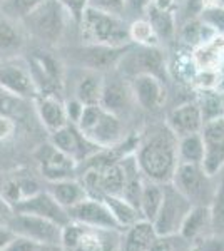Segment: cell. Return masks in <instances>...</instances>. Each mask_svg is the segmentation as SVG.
<instances>
[{"label": "cell", "mask_w": 224, "mask_h": 251, "mask_svg": "<svg viewBox=\"0 0 224 251\" xmlns=\"http://www.w3.org/2000/svg\"><path fill=\"white\" fill-rule=\"evenodd\" d=\"M89 5L96 7L100 10L114 12V14L122 15V9H124V0H89Z\"/></svg>", "instance_id": "obj_41"}, {"label": "cell", "mask_w": 224, "mask_h": 251, "mask_svg": "<svg viewBox=\"0 0 224 251\" xmlns=\"http://www.w3.org/2000/svg\"><path fill=\"white\" fill-rule=\"evenodd\" d=\"M12 214H14L12 204L0 194V225H7V221L10 220Z\"/></svg>", "instance_id": "obj_45"}, {"label": "cell", "mask_w": 224, "mask_h": 251, "mask_svg": "<svg viewBox=\"0 0 224 251\" xmlns=\"http://www.w3.org/2000/svg\"><path fill=\"white\" fill-rule=\"evenodd\" d=\"M199 109H201L204 123L224 116V96L216 91V89L204 91V96H202L201 102H199Z\"/></svg>", "instance_id": "obj_34"}, {"label": "cell", "mask_w": 224, "mask_h": 251, "mask_svg": "<svg viewBox=\"0 0 224 251\" xmlns=\"http://www.w3.org/2000/svg\"><path fill=\"white\" fill-rule=\"evenodd\" d=\"M134 102L136 100H134L131 82L124 77V74H121L117 69L104 74L99 99L100 107L122 119V116L127 114Z\"/></svg>", "instance_id": "obj_11"}, {"label": "cell", "mask_w": 224, "mask_h": 251, "mask_svg": "<svg viewBox=\"0 0 224 251\" xmlns=\"http://www.w3.org/2000/svg\"><path fill=\"white\" fill-rule=\"evenodd\" d=\"M121 168H122V193L121 196L125 201H129L136 208H139V200H141V191L142 184H144L146 177L142 176L139 166H137L136 156L134 152L125 154L119 159Z\"/></svg>", "instance_id": "obj_23"}, {"label": "cell", "mask_w": 224, "mask_h": 251, "mask_svg": "<svg viewBox=\"0 0 224 251\" xmlns=\"http://www.w3.org/2000/svg\"><path fill=\"white\" fill-rule=\"evenodd\" d=\"M193 208L191 201L174 188L173 183H164V196L161 208L152 221L154 231L159 238H171L179 234L182 221Z\"/></svg>", "instance_id": "obj_8"}, {"label": "cell", "mask_w": 224, "mask_h": 251, "mask_svg": "<svg viewBox=\"0 0 224 251\" xmlns=\"http://www.w3.org/2000/svg\"><path fill=\"white\" fill-rule=\"evenodd\" d=\"M129 39L134 46H159V39L152 25L146 17L134 19L129 22Z\"/></svg>", "instance_id": "obj_33"}, {"label": "cell", "mask_w": 224, "mask_h": 251, "mask_svg": "<svg viewBox=\"0 0 224 251\" xmlns=\"http://www.w3.org/2000/svg\"><path fill=\"white\" fill-rule=\"evenodd\" d=\"M15 213H27L34 214V216H40L44 220H49L59 226H66L71 218L66 208H62L47 189H40V191L30 194V196L20 200L19 203L14 204Z\"/></svg>", "instance_id": "obj_16"}, {"label": "cell", "mask_w": 224, "mask_h": 251, "mask_svg": "<svg viewBox=\"0 0 224 251\" xmlns=\"http://www.w3.org/2000/svg\"><path fill=\"white\" fill-rule=\"evenodd\" d=\"M202 156H204V146H202L201 132L179 137L177 139V159H179V163L201 164Z\"/></svg>", "instance_id": "obj_32"}, {"label": "cell", "mask_w": 224, "mask_h": 251, "mask_svg": "<svg viewBox=\"0 0 224 251\" xmlns=\"http://www.w3.org/2000/svg\"><path fill=\"white\" fill-rule=\"evenodd\" d=\"M47 191L50 193V196L57 203L66 209L75 206L89 196L87 189L84 188V184L77 177H67V179L47 183Z\"/></svg>", "instance_id": "obj_25"}, {"label": "cell", "mask_w": 224, "mask_h": 251, "mask_svg": "<svg viewBox=\"0 0 224 251\" xmlns=\"http://www.w3.org/2000/svg\"><path fill=\"white\" fill-rule=\"evenodd\" d=\"M0 91L28 100H34L39 96L37 84L27 60L22 57L0 59Z\"/></svg>", "instance_id": "obj_10"}, {"label": "cell", "mask_w": 224, "mask_h": 251, "mask_svg": "<svg viewBox=\"0 0 224 251\" xmlns=\"http://www.w3.org/2000/svg\"><path fill=\"white\" fill-rule=\"evenodd\" d=\"M49 143L55 146L59 151H62L71 159H74L77 164L84 163V161H87L89 157H92L94 154H97L100 151L99 146H96L92 141H89L79 131V127L72 123H69L64 127L50 132Z\"/></svg>", "instance_id": "obj_13"}, {"label": "cell", "mask_w": 224, "mask_h": 251, "mask_svg": "<svg viewBox=\"0 0 224 251\" xmlns=\"http://www.w3.org/2000/svg\"><path fill=\"white\" fill-rule=\"evenodd\" d=\"M211 228V209L204 204H194L189 209L187 216L182 221L179 229V236L186 241H194L196 238L202 236Z\"/></svg>", "instance_id": "obj_27"}, {"label": "cell", "mask_w": 224, "mask_h": 251, "mask_svg": "<svg viewBox=\"0 0 224 251\" xmlns=\"http://www.w3.org/2000/svg\"><path fill=\"white\" fill-rule=\"evenodd\" d=\"M7 226L17 236L27 238V240L37 243V245H46V243H60V234H62V226L55 223L44 220L40 216L27 213H15L7 221Z\"/></svg>", "instance_id": "obj_12"}, {"label": "cell", "mask_w": 224, "mask_h": 251, "mask_svg": "<svg viewBox=\"0 0 224 251\" xmlns=\"http://www.w3.org/2000/svg\"><path fill=\"white\" fill-rule=\"evenodd\" d=\"M198 19L204 22L209 29H213L216 34L224 35V7L216 5L213 2H207L202 10L199 12Z\"/></svg>", "instance_id": "obj_36"}, {"label": "cell", "mask_w": 224, "mask_h": 251, "mask_svg": "<svg viewBox=\"0 0 224 251\" xmlns=\"http://www.w3.org/2000/svg\"><path fill=\"white\" fill-rule=\"evenodd\" d=\"M42 2L44 0H3L0 5V14L20 22Z\"/></svg>", "instance_id": "obj_35"}, {"label": "cell", "mask_w": 224, "mask_h": 251, "mask_svg": "<svg viewBox=\"0 0 224 251\" xmlns=\"http://www.w3.org/2000/svg\"><path fill=\"white\" fill-rule=\"evenodd\" d=\"M134 100L146 111H157L166 100V87L161 79L154 75L141 74L131 80Z\"/></svg>", "instance_id": "obj_20"}, {"label": "cell", "mask_w": 224, "mask_h": 251, "mask_svg": "<svg viewBox=\"0 0 224 251\" xmlns=\"http://www.w3.org/2000/svg\"><path fill=\"white\" fill-rule=\"evenodd\" d=\"M15 129H17V124H15L14 117L0 114V141H5L14 136Z\"/></svg>", "instance_id": "obj_43"}, {"label": "cell", "mask_w": 224, "mask_h": 251, "mask_svg": "<svg viewBox=\"0 0 224 251\" xmlns=\"http://www.w3.org/2000/svg\"><path fill=\"white\" fill-rule=\"evenodd\" d=\"M17 236L7 225H0V251H3L10 245L12 240Z\"/></svg>", "instance_id": "obj_44"}, {"label": "cell", "mask_w": 224, "mask_h": 251, "mask_svg": "<svg viewBox=\"0 0 224 251\" xmlns=\"http://www.w3.org/2000/svg\"><path fill=\"white\" fill-rule=\"evenodd\" d=\"M207 2H213V3H216V5L224 7V0H207Z\"/></svg>", "instance_id": "obj_49"}, {"label": "cell", "mask_w": 224, "mask_h": 251, "mask_svg": "<svg viewBox=\"0 0 224 251\" xmlns=\"http://www.w3.org/2000/svg\"><path fill=\"white\" fill-rule=\"evenodd\" d=\"M117 71L132 77L141 74L154 75L164 82L168 75V62L161 46H134L132 44L117 66Z\"/></svg>", "instance_id": "obj_9"}, {"label": "cell", "mask_w": 224, "mask_h": 251, "mask_svg": "<svg viewBox=\"0 0 224 251\" xmlns=\"http://www.w3.org/2000/svg\"><path fill=\"white\" fill-rule=\"evenodd\" d=\"M80 40L84 44H99L109 47L131 46L129 20L114 12L100 10L89 5L77 22Z\"/></svg>", "instance_id": "obj_3"}, {"label": "cell", "mask_w": 224, "mask_h": 251, "mask_svg": "<svg viewBox=\"0 0 224 251\" xmlns=\"http://www.w3.org/2000/svg\"><path fill=\"white\" fill-rule=\"evenodd\" d=\"M27 40L28 37L19 20L0 14V59L20 57Z\"/></svg>", "instance_id": "obj_22"}, {"label": "cell", "mask_w": 224, "mask_h": 251, "mask_svg": "<svg viewBox=\"0 0 224 251\" xmlns=\"http://www.w3.org/2000/svg\"><path fill=\"white\" fill-rule=\"evenodd\" d=\"M66 72L71 74V79L64 75V84L71 82V94H69V97H74L79 102H82L84 106L99 104L104 74L89 71V69L71 66H66Z\"/></svg>", "instance_id": "obj_17"}, {"label": "cell", "mask_w": 224, "mask_h": 251, "mask_svg": "<svg viewBox=\"0 0 224 251\" xmlns=\"http://www.w3.org/2000/svg\"><path fill=\"white\" fill-rule=\"evenodd\" d=\"M125 231L127 234L122 240V251H150L159 240L152 223L146 220L137 221Z\"/></svg>", "instance_id": "obj_26"}, {"label": "cell", "mask_w": 224, "mask_h": 251, "mask_svg": "<svg viewBox=\"0 0 224 251\" xmlns=\"http://www.w3.org/2000/svg\"><path fill=\"white\" fill-rule=\"evenodd\" d=\"M211 228L216 233H224V181L218 186L216 194L209 204Z\"/></svg>", "instance_id": "obj_37"}, {"label": "cell", "mask_w": 224, "mask_h": 251, "mask_svg": "<svg viewBox=\"0 0 224 251\" xmlns=\"http://www.w3.org/2000/svg\"><path fill=\"white\" fill-rule=\"evenodd\" d=\"M100 200L104 201L105 206L109 208V211L112 213L114 220L117 221V225L121 226L122 231H125L127 228H131L132 225H136L137 221L142 220V214L139 208H136L129 201H125L122 196H102Z\"/></svg>", "instance_id": "obj_28"}, {"label": "cell", "mask_w": 224, "mask_h": 251, "mask_svg": "<svg viewBox=\"0 0 224 251\" xmlns=\"http://www.w3.org/2000/svg\"><path fill=\"white\" fill-rule=\"evenodd\" d=\"M124 231L69 221L62 226L60 245L66 251H122Z\"/></svg>", "instance_id": "obj_4"}, {"label": "cell", "mask_w": 224, "mask_h": 251, "mask_svg": "<svg viewBox=\"0 0 224 251\" xmlns=\"http://www.w3.org/2000/svg\"><path fill=\"white\" fill-rule=\"evenodd\" d=\"M166 126L171 129L174 136L184 137L189 134H198L201 132L204 121H202L201 109L198 102H184L181 106L174 107L168 114Z\"/></svg>", "instance_id": "obj_19"}, {"label": "cell", "mask_w": 224, "mask_h": 251, "mask_svg": "<svg viewBox=\"0 0 224 251\" xmlns=\"http://www.w3.org/2000/svg\"><path fill=\"white\" fill-rule=\"evenodd\" d=\"M191 243L189 251H224V233H206Z\"/></svg>", "instance_id": "obj_38"}, {"label": "cell", "mask_w": 224, "mask_h": 251, "mask_svg": "<svg viewBox=\"0 0 224 251\" xmlns=\"http://www.w3.org/2000/svg\"><path fill=\"white\" fill-rule=\"evenodd\" d=\"M152 0H124V9H122V17L129 19H141L146 15V10L150 5Z\"/></svg>", "instance_id": "obj_39"}, {"label": "cell", "mask_w": 224, "mask_h": 251, "mask_svg": "<svg viewBox=\"0 0 224 251\" xmlns=\"http://www.w3.org/2000/svg\"><path fill=\"white\" fill-rule=\"evenodd\" d=\"M39 245L27 238H22V236H15L14 240L9 246H7L3 251H37Z\"/></svg>", "instance_id": "obj_42"}, {"label": "cell", "mask_w": 224, "mask_h": 251, "mask_svg": "<svg viewBox=\"0 0 224 251\" xmlns=\"http://www.w3.org/2000/svg\"><path fill=\"white\" fill-rule=\"evenodd\" d=\"M216 91L224 96V64L218 71V86H216Z\"/></svg>", "instance_id": "obj_47"}, {"label": "cell", "mask_w": 224, "mask_h": 251, "mask_svg": "<svg viewBox=\"0 0 224 251\" xmlns=\"http://www.w3.org/2000/svg\"><path fill=\"white\" fill-rule=\"evenodd\" d=\"M71 221L82 223V225L97 226V228H109V229H119L122 231L117 221L114 220L112 213L100 198L87 196L80 203L67 209Z\"/></svg>", "instance_id": "obj_18"}, {"label": "cell", "mask_w": 224, "mask_h": 251, "mask_svg": "<svg viewBox=\"0 0 224 251\" xmlns=\"http://www.w3.org/2000/svg\"><path fill=\"white\" fill-rule=\"evenodd\" d=\"M2 2H3V0H0V5H2Z\"/></svg>", "instance_id": "obj_50"}, {"label": "cell", "mask_w": 224, "mask_h": 251, "mask_svg": "<svg viewBox=\"0 0 224 251\" xmlns=\"http://www.w3.org/2000/svg\"><path fill=\"white\" fill-rule=\"evenodd\" d=\"M144 17L150 22L159 42H161V40H171L177 34V24H176L174 10H162L150 3L148 7V10H146Z\"/></svg>", "instance_id": "obj_29"}, {"label": "cell", "mask_w": 224, "mask_h": 251, "mask_svg": "<svg viewBox=\"0 0 224 251\" xmlns=\"http://www.w3.org/2000/svg\"><path fill=\"white\" fill-rule=\"evenodd\" d=\"M32 102H34L39 121L47 129L49 134L69 124L66 106H64V100L59 96L40 94Z\"/></svg>", "instance_id": "obj_21"}, {"label": "cell", "mask_w": 224, "mask_h": 251, "mask_svg": "<svg viewBox=\"0 0 224 251\" xmlns=\"http://www.w3.org/2000/svg\"><path fill=\"white\" fill-rule=\"evenodd\" d=\"M131 46L109 47V46H99V44L80 42L79 46L67 47L64 50V59L67 62L66 66L89 69V71L99 72V74H107L111 71H116L117 66L121 64L122 57H124V54Z\"/></svg>", "instance_id": "obj_6"}, {"label": "cell", "mask_w": 224, "mask_h": 251, "mask_svg": "<svg viewBox=\"0 0 224 251\" xmlns=\"http://www.w3.org/2000/svg\"><path fill=\"white\" fill-rule=\"evenodd\" d=\"M179 37L184 44H189V46H201V44L207 42L209 39H213L216 35V32L213 29L206 25L204 22H201L198 17L194 19H187L184 22V25L179 29Z\"/></svg>", "instance_id": "obj_31"}, {"label": "cell", "mask_w": 224, "mask_h": 251, "mask_svg": "<svg viewBox=\"0 0 224 251\" xmlns=\"http://www.w3.org/2000/svg\"><path fill=\"white\" fill-rule=\"evenodd\" d=\"M20 24L28 39L42 47H59L66 39L71 24L75 22L59 0H44L20 20Z\"/></svg>", "instance_id": "obj_2"}, {"label": "cell", "mask_w": 224, "mask_h": 251, "mask_svg": "<svg viewBox=\"0 0 224 251\" xmlns=\"http://www.w3.org/2000/svg\"><path fill=\"white\" fill-rule=\"evenodd\" d=\"M35 161L39 164L40 174L47 183L52 181L67 179V177H74L77 174V168L79 164L74 159L64 154L62 151L52 146L50 143L42 144L35 151Z\"/></svg>", "instance_id": "obj_15"}, {"label": "cell", "mask_w": 224, "mask_h": 251, "mask_svg": "<svg viewBox=\"0 0 224 251\" xmlns=\"http://www.w3.org/2000/svg\"><path fill=\"white\" fill-rule=\"evenodd\" d=\"M162 196H164V184L156 183V181L144 179L139 200V211L142 214V220L152 223L154 218L161 208Z\"/></svg>", "instance_id": "obj_30"}, {"label": "cell", "mask_w": 224, "mask_h": 251, "mask_svg": "<svg viewBox=\"0 0 224 251\" xmlns=\"http://www.w3.org/2000/svg\"><path fill=\"white\" fill-rule=\"evenodd\" d=\"M75 126L89 141H92L100 149L116 148L124 139L122 119L107 112L99 104L84 106Z\"/></svg>", "instance_id": "obj_5"}, {"label": "cell", "mask_w": 224, "mask_h": 251, "mask_svg": "<svg viewBox=\"0 0 224 251\" xmlns=\"http://www.w3.org/2000/svg\"><path fill=\"white\" fill-rule=\"evenodd\" d=\"M60 3H62V7L69 12V15H71V19L75 22L80 20V17H82L84 10L89 7V0H59Z\"/></svg>", "instance_id": "obj_40"}, {"label": "cell", "mask_w": 224, "mask_h": 251, "mask_svg": "<svg viewBox=\"0 0 224 251\" xmlns=\"http://www.w3.org/2000/svg\"><path fill=\"white\" fill-rule=\"evenodd\" d=\"M134 156L146 179L161 184L171 183L179 164L177 137L166 124L156 126L137 143Z\"/></svg>", "instance_id": "obj_1"}, {"label": "cell", "mask_w": 224, "mask_h": 251, "mask_svg": "<svg viewBox=\"0 0 224 251\" xmlns=\"http://www.w3.org/2000/svg\"><path fill=\"white\" fill-rule=\"evenodd\" d=\"M150 251H169V248H168V243L164 241V238H159L157 243L152 246V250H150Z\"/></svg>", "instance_id": "obj_48"}, {"label": "cell", "mask_w": 224, "mask_h": 251, "mask_svg": "<svg viewBox=\"0 0 224 251\" xmlns=\"http://www.w3.org/2000/svg\"><path fill=\"white\" fill-rule=\"evenodd\" d=\"M191 57L198 71H218L224 64V35L216 34L207 42L194 47Z\"/></svg>", "instance_id": "obj_24"}, {"label": "cell", "mask_w": 224, "mask_h": 251, "mask_svg": "<svg viewBox=\"0 0 224 251\" xmlns=\"http://www.w3.org/2000/svg\"><path fill=\"white\" fill-rule=\"evenodd\" d=\"M201 137L204 146L201 166L209 176H216L224 169V116L204 123Z\"/></svg>", "instance_id": "obj_14"}, {"label": "cell", "mask_w": 224, "mask_h": 251, "mask_svg": "<svg viewBox=\"0 0 224 251\" xmlns=\"http://www.w3.org/2000/svg\"><path fill=\"white\" fill-rule=\"evenodd\" d=\"M37 251H66L60 243H46V245H39Z\"/></svg>", "instance_id": "obj_46"}, {"label": "cell", "mask_w": 224, "mask_h": 251, "mask_svg": "<svg viewBox=\"0 0 224 251\" xmlns=\"http://www.w3.org/2000/svg\"><path fill=\"white\" fill-rule=\"evenodd\" d=\"M213 177L214 176H209L201 164L179 163L171 183L179 193L184 194L193 206H209L218 189V184H213Z\"/></svg>", "instance_id": "obj_7"}]
</instances>
